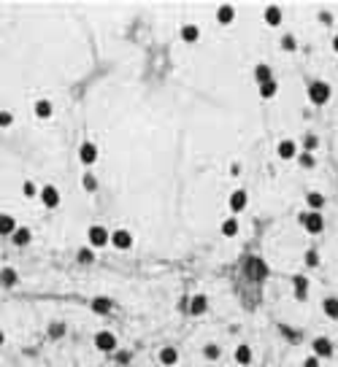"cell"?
I'll use <instances>...</instances> for the list:
<instances>
[{
  "label": "cell",
  "mask_w": 338,
  "mask_h": 367,
  "mask_svg": "<svg viewBox=\"0 0 338 367\" xmlns=\"http://www.w3.org/2000/svg\"><path fill=\"white\" fill-rule=\"evenodd\" d=\"M298 222L306 227V232H311V235H320L324 230V219H322V213H316V211H303L300 216H298Z\"/></svg>",
  "instance_id": "obj_1"
},
{
  "label": "cell",
  "mask_w": 338,
  "mask_h": 367,
  "mask_svg": "<svg viewBox=\"0 0 338 367\" xmlns=\"http://www.w3.org/2000/svg\"><path fill=\"white\" fill-rule=\"evenodd\" d=\"M308 100L314 105H324L330 100V84L328 81H311L308 84Z\"/></svg>",
  "instance_id": "obj_2"
},
{
  "label": "cell",
  "mask_w": 338,
  "mask_h": 367,
  "mask_svg": "<svg viewBox=\"0 0 338 367\" xmlns=\"http://www.w3.org/2000/svg\"><path fill=\"white\" fill-rule=\"evenodd\" d=\"M87 240H90L92 249H103L106 243H111V232L106 230V227H100V224H92L87 230Z\"/></svg>",
  "instance_id": "obj_3"
},
{
  "label": "cell",
  "mask_w": 338,
  "mask_h": 367,
  "mask_svg": "<svg viewBox=\"0 0 338 367\" xmlns=\"http://www.w3.org/2000/svg\"><path fill=\"white\" fill-rule=\"evenodd\" d=\"M95 346H98V351L111 354V351L116 349V335H114V332H108V330H100L95 335Z\"/></svg>",
  "instance_id": "obj_4"
},
{
  "label": "cell",
  "mask_w": 338,
  "mask_h": 367,
  "mask_svg": "<svg viewBox=\"0 0 338 367\" xmlns=\"http://www.w3.org/2000/svg\"><path fill=\"white\" fill-rule=\"evenodd\" d=\"M265 273H268V268L262 265L260 257H249V259H246V276L252 278V281H262Z\"/></svg>",
  "instance_id": "obj_5"
},
{
  "label": "cell",
  "mask_w": 338,
  "mask_h": 367,
  "mask_svg": "<svg viewBox=\"0 0 338 367\" xmlns=\"http://www.w3.org/2000/svg\"><path fill=\"white\" fill-rule=\"evenodd\" d=\"M98 157H100V154H98V146L92 141H84L82 146H78V159H82L84 165H95Z\"/></svg>",
  "instance_id": "obj_6"
},
{
  "label": "cell",
  "mask_w": 338,
  "mask_h": 367,
  "mask_svg": "<svg viewBox=\"0 0 338 367\" xmlns=\"http://www.w3.org/2000/svg\"><path fill=\"white\" fill-rule=\"evenodd\" d=\"M38 197H41V203L46 205V208H57V205H60V189H57V186H44V189L41 192H38Z\"/></svg>",
  "instance_id": "obj_7"
},
{
  "label": "cell",
  "mask_w": 338,
  "mask_h": 367,
  "mask_svg": "<svg viewBox=\"0 0 338 367\" xmlns=\"http://www.w3.org/2000/svg\"><path fill=\"white\" fill-rule=\"evenodd\" d=\"M111 243H114L119 251H128L132 246V235L128 230H114V232H111Z\"/></svg>",
  "instance_id": "obj_8"
},
{
  "label": "cell",
  "mask_w": 338,
  "mask_h": 367,
  "mask_svg": "<svg viewBox=\"0 0 338 367\" xmlns=\"http://www.w3.org/2000/svg\"><path fill=\"white\" fill-rule=\"evenodd\" d=\"M276 154H279L282 159H295L298 154H300V149H298L295 141H290V138H287V141H282L279 146H276Z\"/></svg>",
  "instance_id": "obj_9"
},
{
  "label": "cell",
  "mask_w": 338,
  "mask_h": 367,
  "mask_svg": "<svg viewBox=\"0 0 338 367\" xmlns=\"http://www.w3.org/2000/svg\"><path fill=\"white\" fill-rule=\"evenodd\" d=\"M206 311H208V297L206 295H195L190 300V313L192 316H203Z\"/></svg>",
  "instance_id": "obj_10"
},
{
  "label": "cell",
  "mask_w": 338,
  "mask_h": 367,
  "mask_svg": "<svg viewBox=\"0 0 338 367\" xmlns=\"http://www.w3.org/2000/svg\"><path fill=\"white\" fill-rule=\"evenodd\" d=\"M246 203H249V197H246L244 189H236L233 195H230V211L233 213H241L244 208H246Z\"/></svg>",
  "instance_id": "obj_11"
},
{
  "label": "cell",
  "mask_w": 338,
  "mask_h": 367,
  "mask_svg": "<svg viewBox=\"0 0 338 367\" xmlns=\"http://www.w3.org/2000/svg\"><path fill=\"white\" fill-rule=\"evenodd\" d=\"M311 349H314V357H330V354H333V340L330 338H316Z\"/></svg>",
  "instance_id": "obj_12"
},
{
  "label": "cell",
  "mask_w": 338,
  "mask_h": 367,
  "mask_svg": "<svg viewBox=\"0 0 338 367\" xmlns=\"http://www.w3.org/2000/svg\"><path fill=\"white\" fill-rule=\"evenodd\" d=\"M16 230V219L8 216V213H0V235L3 238H11Z\"/></svg>",
  "instance_id": "obj_13"
},
{
  "label": "cell",
  "mask_w": 338,
  "mask_h": 367,
  "mask_svg": "<svg viewBox=\"0 0 338 367\" xmlns=\"http://www.w3.org/2000/svg\"><path fill=\"white\" fill-rule=\"evenodd\" d=\"M160 362H162V367H174L178 362V351L174 346H165V349H160Z\"/></svg>",
  "instance_id": "obj_14"
},
{
  "label": "cell",
  "mask_w": 338,
  "mask_h": 367,
  "mask_svg": "<svg viewBox=\"0 0 338 367\" xmlns=\"http://www.w3.org/2000/svg\"><path fill=\"white\" fill-rule=\"evenodd\" d=\"M262 16H265V24H268V27H276V24H282V8H279V5H268Z\"/></svg>",
  "instance_id": "obj_15"
},
{
  "label": "cell",
  "mask_w": 338,
  "mask_h": 367,
  "mask_svg": "<svg viewBox=\"0 0 338 367\" xmlns=\"http://www.w3.org/2000/svg\"><path fill=\"white\" fill-rule=\"evenodd\" d=\"M233 19H236V8H233V5L224 3V5L216 8V22H220V24H230Z\"/></svg>",
  "instance_id": "obj_16"
},
{
  "label": "cell",
  "mask_w": 338,
  "mask_h": 367,
  "mask_svg": "<svg viewBox=\"0 0 338 367\" xmlns=\"http://www.w3.org/2000/svg\"><path fill=\"white\" fill-rule=\"evenodd\" d=\"M274 78V70H270V65H265V62H260L254 68V81L257 84H265V81H270Z\"/></svg>",
  "instance_id": "obj_17"
},
{
  "label": "cell",
  "mask_w": 338,
  "mask_h": 367,
  "mask_svg": "<svg viewBox=\"0 0 338 367\" xmlns=\"http://www.w3.org/2000/svg\"><path fill=\"white\" fill-rule=\"evenodd\" d=\"M30 238H32V232L28 230V227H16L14 235H11V240H14L16 246H28V243H30Z\"/></svg>",
  "instance_id": "obj_18"
},
{
  "label": "cell",
  "mask_w": 338,
  "mask_h": 367,
  "mask_svg": "<svg viewBox=\"0 0 338 367\" xmlns=\"http://www.w3.org/2000/svg\"><path fill=\"white\" fill-rule=\"evenodd\" d=\"M32 111H36V116H38V119H49L54 108H52V103H49V100H38V103L32 105Z\"/></svg>",
  "instance_id": "obj_19"
},
{
  "label": "cell",
  "mask_w": 338,
  "mask_h": 367,
  "mask_svg": "<svg viewBox=\"0 0 338 367\" xmlns=\"http://www.w3.org/2000/svg\"><path fill=\"white\" fill-rule=\"evenodd\" d=\"M222 235L224 238H236L238 235V219L236 216H230V219H224V222H222Z\"/></svg>",
  "instance_id": "obj_20"
},
{
  "label": "cell",
  "mask_w": 338,
  "mask_h": 367,
  "mask_svg": "<svg viewBox=\"0 0 338 367\" xmlns=\"http://www.w3.org/2000/svg\"><path fill=\"white\" fill-rule=\"evenodd\" d=\"M182 38L187 43H195L198 38H200V30H198V24H184L182 27Z\"/></svg>",
  "instance_id": "obj_21"
},
{
  "label": "cell",
  "mask_w": 338,
  "mask_h": 367,
  "mask_svg": "<svg viewBox=\"0 0 338 367\" xmlns=\"http://www.w3.org/2000/svg\"><path fill=\"white\" fill-rule=\"evenodd\" d=\"M111 308H114V303H111L108 297H95L92 300V311L95 313H108Z\"/></svg>",
  "instance_id": "obj_22"
},
{
  "label": "cell",
  "mask_w": 338,
  "mask_h": 367,
  "mask_svg": "<svg viewBox=\"0 0 338 367\" xmlns=\"http://www.w3.org/2000/svg\"><path fill=\"white\" fill-rule=\"evenodd\" d=\"M16 281H19V276H16L14 268H3V270H0V284H3V286H14Z\"/></svg>",
  "instance_id": "obj_23"
},
{
  "label": "cell",
  "mask_w": 338,
  "mask_h": 367,
  "mask_svg": "<svg viewBox=\"0 0 338 367\" xmlns=\"http://www.w3.org/2000/svg\"><path fill=\"white\" fill-rule=\"evenodd\" d=\"M306 292H308V278L306 276H295V297L306 300Z\"/></svg>",
  "instance_id": "obj_24"
},
{
  "label": "cell",
  "mask_w": 338,
  "mask_h": 367,
  "mask_svg": "<svg viewBox=\"0 0 338 367\" xmlns=\"http://www.w3.org/2000/svg\"><path fill=\"white\" fill-rule=\"evenodd\" d=\"M322 311H324V316H328V319H338V300L336 297H328L322 303Z\"/></svg>",
  "instance_id": "obj_25"
},
{
  "label": "cell",
  "mask_w": 338,
  "mask_h": 367,
  "mask_svg": "<svg viewBox=\"0 0 338 367\" xmlns=\"http://www.w3.org/2000/svg\"><path fill=\"white\" fill-rule=\"evenodd\" d=\"M306 203H308V208H311V211L320 213V208L324 205V197L320 195V192H308V195H306Z\"/></svg>",
  "instance_id": "obj_26"
},
{
  "label": "cell",
  "mask_w": 338,
  "mask_h": 367,
  "mask_svg": "<svg viewBox=\"0 0 338 367\" xmlns=\"http://www.w3.org/2000/svg\"><path fill=\"white\" fill-rule=\"evenodd\" d=\"M236 362L238 365H249L252 362V349H249V346H238V349H236Z\"/></svg>",
  "instance_id": "obj_27"
},
{
  "label": "cell",
  "mask_w": 338,
  "mask_h": 367,
  "mask_svg": "<svg viewBox=\"0 0 338 367\" xmlns=\"http://www.w3.org/2000/svg\"><path fill=\"white\" fill-rule=\"evenodd\" d=\"M276 89H279V86H276V78H270V81H265V84H260V97H274L276 95Z\"/></svg>",
  "instance_id": "obj_28"
},
{
  "label": "cell",
  "mask_w": 338,
  "mask_h": 367,
  "mask_svg": "<svg viewBox=\"0 0 338 367\" xmlns=\"http://www.w3.org/2000/svg\"><path fill=\"white\" fill-rule=\"evenodd\" d=\"M298 162H300V168H314L316 159H314L311 151H300V154H298Z\"/></svg>",
  "instance_id": "obj_29"
},
{
  "label": "cell",
  "mask_w": 338,
  "mask_h": 367,
  "mask_svg": "<svg viewBox=\"0 0 338 367\" xmlns=\"http://www.w3.org/2000/svg\"><path fill=\"white\" fill-rule=\"evenodd\" d=\"M282 49H284V51H295V49H298L295 35H284V38H282Z\"/></svg>",
  "instance_id": "obj_30"
},
{
  "label": "cell",
  "mask_w": 338,
  "mask_h": 367,
  "mask_svg": "<svg viewBox=\"0 0 338 367\" xmlns=\"http://www.w3.org/2000/svg\"><path fill=\"white\" fill-rule=\"evenodd\" d=\"M84 189H87V192H95L98 189V178L92 176V173H84Z\"/></svg>",
  "instance_id": "obj_31"
},
{
  "label": "cell",
  "mask_w": 338,
  "mask_h": 367,
  "mask_svg": "<svg viewBox=\"0 0 338 367\" xmlns=\"http://www.w3.org/2000/svg\"><path fill=\"white\" fill-rule=\"evenodd\" d=\"M49 335H52V338H62V335H65V324H62V322H54V324L49 327Z\"/></svg>",
  "instance_id": "obj_32"
},
{
  "label": "cell",
  "mask_w": 338,
  "mask_h": 367,
  "mask_svg": "<svg viewBox=\"0 0 338 367\" xmlns=\"http://www.w3.org/2000/svg\"><path fill=\"white\" fill-rule=\"evenodd\" d=\"M14 124V113L11 111H0V127H11Z\"/></svg>",
  "instance_id": "obj_33"
},
{
  "label": "cell",
  "mask_w": 338,
  "mask_h": 367,
  "mask_svg": "<svg viewBox=\"0 0 338 367\" xmlns=\"http://www.w3.org/2000/svg\"><path fill=\"white\" fill-rule=\"evenodd\" d=\"M22 195H24V197H36V195H38L36 184H32V181H24V184H22Z\"/></svg>",
  "instance_id": "obj_34"
},
{
  "label": "cell",
  "mask_w": 338,
  "mask_h": 367,
  "mask_svg": "<svg viewBox=\"0 0 338 367\" xmlns=\"http://www.w3.org/2000/svg\"><path fill=\"white\" fill-rule=\"evenodd\" d=\"M316 146H320V138H316V135H306V149H303V151H311V154H314Z\"/></svg>",
  "instance_id": "obj_35"
},
{
  "label": "cell",
  "mask_w": 338,
  "mask_h": 367,
  "mask_svg": "<svg viewBox=\"0 0 338 367\" xmlns=\"http://www.w3.org/2000/svg\"><path fill=\"white\" fill-rule=\"evenodd\" d=\"M203 354H206V359H220V346L211 343V346H206V351H203Z\"/></svg>",
  "instance_id": "obj_36"
},
{
  "label": "cell",
  "mask_w": 338,
  "mask_h": 367,
  "mask_svg": "<svg viewBox=\"0 0 338 367\" xmlns=\"http://www.w3.org/2000/svg\"><path fill=\"white\" fill-rule=\"evenodd\" d=\"M92 259H95V257H92V249H82V251H78V262H84V265H90V262H92Z\"/></svg>",
  "instance_id": "obj_37"
},
{
  "label": "cell",
  "mask_w": 338,
  "mask_h": 367,
  "mask_svg": "<svg viewBox=\"0 0 338 367\" xmlns=\"http://www.w3.org/2000/svg\"><path fill=\"white\" fill-rule=\"evenodd\" d=\"M306 265H308V268L320 265V254H316V251H306Z\"/></svg>",
  "instance_id": "obj_38"
},
{
  "label": "cell",
  "mask_w": 338,
  "mask_h": 367,
  "mask_svg": "<svg viewBox=\"0 0 338 367\" xmlns=\"http://www.w3.org/2000/svg\"><path fill=\"white\" fill-rule=\"evenodd\" d=\"M303 367H320V357H308L306 362H303Z\"/></svg>",
  "instance_id": "obj_39"
},
{
  "label": "cell",
  "mask_w": 338,
  "mask_h": 367,
  "mask_svg": "<svg viewBox=\"0 0 338 367\" xmlns=\"http://www.w3.org/2000/svg\"><path fill=\"white\" fill-rule=\"evenodd\" d=\"M320 19H322V24H330V14H328V11H322Z\"/></svg>",
  "instance_id": "obj_40"
},
{
  "label": "cell",
  "mask_w": 338,
  "mask_h": 367,
  "mask_svg": "<svg viewBox=\"0 0 338 367\" xmlns=\"http://www.w3.org/2000/svg\"><path fill=\"white\" fill-rule=\"evenodd\" d=\"M333 49H336V51H338V35H336V38H333Z\"/></svg>",
  "instance_id": "obj_41"
},
{
  "label": "cell",
  "mask_w": 338,
  "mask_h": 367,
  "mask_svg": "<svg viewBox=\"0 0 338 367\" xmlns=\"http://www.w3.org/2000/svg\"><path fill=\"white\" fill-rule=\"evenodd\" d=\"M3 340H6V335H3V330H0V346H3Z\"/></svg>",
  "instance_id": "obj_42"
}]
</instances>
